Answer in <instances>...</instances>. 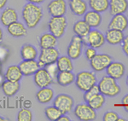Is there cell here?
<instances>
[{"mask_svg":"<svg viewBox=\"0 0 128 121\" xmlns=\"http://www.w3.org/2000/svg\"><path fill=\"white\" fill-rule=\"evenodd\" d=\"M44 16L43 9L38 4L26 3L22 11V17L28 28L32 29L40 23Z\"/></svg>","mask_w":128,"mask_h":121,"instance_id":"obj_1","label":"cell"},{"mask_svg":"<svg viewBox=\"0 0 128 121\" xmlns=\"http://www.w3.org/2000/svg\"><path fill=\"white\" fill-rule=\"evenodd\" d=\"M98 86L100 93L108 97H115L121 91L120 86L116 82V79L109 77L108 75L102 77L98 82Z\"/></svg>","mask_w":128,"mask_h":121,"instance_id":"obj_2","label":"cell"},{"mask_svg":"<svg viewBox=\"0 0 128 121\" xmlns=\"http://www.w3.org/2000/svg\"><path fill=\"white\" fill-rule=\"evenodd\" d=\"M98 79L94 72L90 71H81L76 75L75 85L80 91H86L96 85Z\"/></svg>","mask_w":128,"mask_h":121,"instance_id":"obj_3","label":"cell"},{"mask_svg":"<svg viewBox=\"0 0 128 121\" xmlns=\"http://www.w3.org/2000/svg\"><path fill=\"white\" fill-rule=\"evenodd\" d=\"M68 26L67 18L65 16H51L48 22L49 32L56 38H62L66 32Z\"/></svg>","mask_w":128,"mask_h":121,"instance_id":"obj_4","label":"cell"},{"mask_svg":"<svg viewBox=\"0 0 128 121\" xmlns=\"http://www.w3.org/2000/svg\"><path fill=\"white\" fill-rule=\"evenodd\" d=\"M84 45L90 46L94 49H100L106 43L105 35L96 28L92 29L86 37L82 38Z\"/></svg>","mask_w":128,"mask_h":121,"instance_id":"obj_5","label":"cell"},{"mask_svg":"<svg viewBox=\"0 0 128 121\" xmlns=\"http://www.w3.org/2000/svg\"><path fill=\"white\" fill-rule=\"evenodd\" d=\"M74 114L76 118L80 121H93L96 119V112L87 102L79 103L75 106Z\"/></svg>","mask_w":128,"mask_h":121,"instance_id":"obj_6","label":"cell"},{"mask_svg":"<svg viewBox=\"0 0 128 121\" xmlns=\"http://www.w3.org/2000/svg\"><path fill=\"white\" fill-rule=\"evenodd\" d=\"M53 105L56 107L62 114H67L74 109V100L68 94H59L53 99Z\"/></svg>","mask_w":128,"mask_h":121,"instance_id":"obj_7","label":"cell"},{"mask_svg":"<svg viewBox=\"0 0 128 121\" xmlns=\"http://www.w3.org/2000/svg\"><path fill=\"white\" fill-rule=\"evenodd\" d=\"M60 56L59 50L56 47L48 49H41V51L38 56V63L40 67H45V66L55 63Z\"/></svg>","mask_w":128,"mask_h":121,"instance_id":"obj_8","label":"cell"},{"mask_svg":"<svg viewBox=\"0 0 128 121\" xmlns=\"http://www.w3.org/2000/svg\"><path fill=\"white\" fill-rule=\"evenodd\" d=\"M113 59L108 54H96L90 61V66L94 72H102L106 70Z\"/></svg>","mask_w":128,"mask_h":121,"instance_id":"obj_9","label":"cell"},{"mask_svg":"<svg viewBox=\"0 0 128 121\" xmlns=\"http://www.w3.org/2000/svg\"><path fill=\"white\" fill-rule=\"evenodd\" d=\"M83 46L84 44L82 38H80V37L77 35L73 36L68 46V56L70 57L72 60H77L81 56L82 50H83Z\"/></svg>","mask_w":128,"mask_h":121,"instance_id":"obj_10","label":"cell"},{"mask_svg":"<svg viewBox=\"0 0 128 121\" xmlns=\"http://www.w3.org/2000/svg\"><path fill=\"white\" fill-rule=\"evenodd\" d=\"M34 81L37 87L44 88L50 85L54 79L49 74L45 67H40L34 74Z\"/></svg>","mask_w":128,"mask_h":121,"instance_id":"obj_11","label":"cell"},{"mask_svg":"<svg viewBox=\"0 0 128 121\" xmlns=\"http://www.w3.org/2000/svg\"><path fill=\"white\" fill-rule=\"evenodd\" d=\"M68 4L65 0H51L47 5L50 16H63L67 12Z\"/></svg>","mask_w":128,"mask_h":121,"instance_id":"obj_12","label":"cell"},{"mask_svg":"<svg viewBox=\"0 0 128 121\" xmlns=\"http://www.w3.org/2000/svg\"><path fill=\"white\" fill-rule=\"evenodd\" d=\"M108 29H116L125 32L128 28V17L125 14H119V15H113L108 25Z\"/></svg>","mask_w":128,"mask_h":121,"instance_id":"obj_13","label":"cell"},{"mask_svg":"<svg viewBox=\"0 0 128 121\" xmlns=\"http://www.w3.org/2000/svg\"><path fill=\"white\" fill-rule=\"evenodd\" d=\"M126 72V67L120 61H113L106 68L107 75L114 79H120L123 77Z\"/></svg>","mask_w":128,"mask_h":121,"instance_id":"obj_14","label":"cell"},{"mask_svg":"<svg viewBox=\"0 0 128 121\" xmlns=\"http://www.w3.org/2000/svg\"><path fill=\"white\" fill-rule=\"evenodd\" d=\"M18 20V13L14 8L7 7L3 9L0 14V22L4 26L7 27L10 24Z\"/></svg>","mask_w":128,"mask_h":121,"instance_id":"obj_15","label":"cell"},{"mask_svg":"<svg viewBox=\"0 0 128 121\" xmlns=\"http://www.w3.org/2000/svg\"><path fill=\"white\" fill-rule=\"evenodd\" d=\"M7 32L13 38H23L28 35V27L25 23L17 20L7 26Z\"/></svg>","mask_w":128,"mask_h":121,"instance_id":"obj_16","label":"cell"},{"mask_svg":"<svg viewBox=\"0 0 128 121\" xmlns=\"http://www.w3.org/2000/svg\"><path fill=\"white\" fill-rule=\"evenodd\" d=\"M18 66L23 76H26V77L34 75L40 68L36 60H22Z\"/></svg>","mask_w":128,"mask_h":121,"instance_id":"obj_17","label":"cell"},{"mask_svg":"<svg viewBox=\"0 0 128 121\" xmlns=\"http://www.w3.org/2000/svg\"><path fill=\"white\" fill-rule=\"evenodd\" d=\"M108 9L112 15L125 14L128 10V0H109Z\"/></svg>","mask_w":128,"mask_h":121,"instance_id":"obj_18","label":"cell"},{"mask_svg":"<svg viewBox=\"0 0 128 121\" xmlns=\"http://www.w3.org/2000/svg\"><path fill=\"white\" fill-rule=\"evenodd\" d=\"M105 39L106 42L111 45H118L122 43L125 38L124 32L116 29H108L105 32Z\"/></svg>","mask_w":128,"mask_h":121,"instance_id":"obj_19","label":"cell"},{"mask_svg":"<svg viewBox=\"0 0 128 121\" xmlns=\"http://www.w3.org/2000/svg\"><path fill=\"white\" fill-rule=\"evenodd\" d=\"M84 16V20L92 28H96L102 24V16L101 15V13L94 10L90 9L87 10L86 13L83 15Z\"/></svg>","mask_w":128,"mask_h":121,"instance_id":"obj_20","label":"cell"},{"mask_svg":"<svg viewBox=\"0 0 128 121\" xmlns=\"http://www.w3.org/2000/svg\"><path fill=\"white\" fill-rule=\"evenodd\" d=\"M69 9L74 15L83 16L88 10V4L84 0H69Z\"/></svg>","mask_w":128,"mask_h":121,"instance_id":"obj_21","label":"cell"},{"mask_svg":"<svg viewBox=\"0 0 128 121\" xmlns=\"http://www.w3.org/2000/svg\"><path fill=\"white\" fill-rule=\"evenodd\" d=\"M54 91L50 86L44 88H40L36 93V99L41 104H48L55 97Z\"/></svg>","mask_w":128,"mask_h":121,"instance_id":"obj_22","label":"cell"},{"mask_svg":"<svg viewBox=\"0 0 128 121\" xmlns=\"http://www.w3.org/2000/svg\"><path fill=\"white\" fill-rule=\"evenodd\" d=\"M3 93L4 94L5 96L8 97H12L18 93V91L20 89V82H16V81H10L5 79L4 82L3 83V85L1 86Z\"/></svg>","mask_w":128,"mask_h":121,"instance_id":"obj_23","label":"cell"},{"mask_svg":"<svg viewBox=\"0 0 128 121\" xmlns=\"http://www.w3.org/2000/svg\"><path fill=\"white\" fill-rule=\"evenodd\" d=\"M58 38L51 34L50 32H44L38 37V45L41 49H48L56 47Z\"/></svg>","mask_w":128,"mask_h":121,"instance_id":"obj_24","label":"cell"},{"mask_svg":"<svg viewBox=\"0 0 128 121\" xmlns=\"http://www.w3.org/2000/svg\"><path fill=\"white\" fill-rule=\"evenodd\" d=\"M56 81L60 86H68L75 81V75L72 71H62L59 72L56 77Z\"/></svg>","mask_w":128,"mask_h":121,"instance_id":"obj_25","label":"cell"},{"mask_svg":"<svg viewBox=\"0 0 128 121\" xmlns=\"http://www.w3.org/2000/svg\"><path fill=\"white\" fill-rule=\"evenodd\" d=\"M20 53L22 60H36L38 56L36 47L30 44H24L20 48Z\"/></svg>","mask_w":128,"mask_h":121,"instance_id":"obj_26","label":"cell"},{"mask_svg":"<svg viewBox=\"0 0 128 121\" xmlns=\"http://www.w3.org/2000/svg\"><path fill=\"white\" fill-rule=\"evenodd\" d=\"M4 78L7 80L20 82L23 78L22 71L18 65H11L6 69L4 73Z\"/></svg>","mask_w":128,"mask_h":121,"instance_id":"obj_27","label":"cell"},{"mask_svg":"<svg viewBox=\"0 0 128 121\" xmlns=\"http://www.w3.org/2000/svg\"><path fill=\"white\" fill-rule=\"evenodd\" d=\"M92 30V27L84 21V20H79L74 24L73 26V31L75 33V35L80 37V38H84Z\"/></svg>","mask_w":128,"mask_h":121,"instance_id":"obj_28","label":"cell"},{"mask_svg":"<svg viewBox=\"0 0 128 121\" xmlns=\"http://www.w3.org/2000/svg\"><path fill=\"white\" fill-rule=\"evenodd\" d=\"M89 7L94 11L104 13L109 8V0H89Z\"/></svg>","mask_w":128,"mask_h":121,"instance_id":"obj_29","label":"cell"},{"mask_svg":"<svg viewBox=\"0 0 128 121\" xmlns=\"http://www.w3.org/2000/svg\"><path fill=\"white\" fill-rule=\"evenodd\" d=\"M56 65H57V67H58L59 72L73 71V69H74L73 60L68 56H59L58 60L56 61Z\"/></svg>","mask_w":128,"mask_h":121,"instance_id":"obj_30","label":"cell"},{"mask_svg":"<svg viewBox=\"0 0 128 121\" xmlns=\"http://www.w3.org/2000/svg\"><path fill=\"white\" fill-rule=\"evenodd\" d=\"M106 99H105V96L101 93H98L94 96H92L90 100L87 102V103L92 107L93 109L96 110L102 108L104 106Z\"/></svg>","mask_w":128,"mask_h":121,"instance_id":"obj_31","label":"cell"},{"mask_svg":"<svg viewBox=\"0 0 128 121\" xmlns=\"http://www.w3.org/2000/svg\"><path fill=\"white\" fill-rule=\"evenodd\" d=\"M44 114L45 117L47 118V120L50 121H57L59 120V118L62 115V113L54 105L47 107L44 109Z\"/></svg>","mask_w":128,"mask_h":121,"instance_id":"obj_32","label":"cell"},{"mask_svg":"<svg viewBox=\"0 0 128 121\" xmlns=\"http://www.w3.org/2000/svg\"><path fill=\"white\" fill-rule=\"evenodd\" d=\"M16 120L18 121H32L34 120V114L30 108H20L18 111Z\"/></svg>","mask_w":128,"mask_h":121,"instance_id":"obj_33","label":"cell"},{"mask_svg":"<svg viewBox=\"0 0 128 121\" xmlns=\"http://www.w3.org/2000/svg\"><path fill=\"white\" fill-rule=\"evenodd\" d=\"M98 93H100V91H99L98 85H93L92 88H90V89H89L88 91H84V94L83 96V98H84V102H87L92 97V96H94L95 95H96V94H98Z\"/></svg>","mask_w":128,"mask_h":121,"instance_id":"obj_34","label":"cell"},{"mask_svg":"<svg viewBox=\"0 0 128 121\" xmlns=\"http://www.w3.org/2000/svg\"><path fill=\"white\" fill-rule=\"evenodd\" d=\"M45 69H46L47 72L49 73V74L52 77V79H56V75L58 74V73H59V69L56 65V62L50 63V64L46 65L45 66Z\"/></svg>","mask_w":128,"mask_h":121,"instance_id":"obj_35","label":"cell"},{"mask_svg":"<svg viewBox=\"0 0 128 121\" xmlns=\"http://www.w3.org/2000/svg\"><path fill=\"white\" fill-rule=\"evenodd\" d=\"M10 56V50L8 47L5 45H1L0 44V61L4 63L7 60Z\"/></svg>","mask_w":128,"mask_h":121,"instance_id":"obj_36","label":"cell"},{"mask_svg":"<svg viewBox=\"0 0 128 121\" xmlns=\"http://www.w3.org/2000/svg\"><path fill=\"white\" fill-rule=\"evenodd\" d=\"M119 115L117 113L114 111H108L105 113L104 117H102V120L104 121H118Z\"/></svg>","mask_w":128,"mask_h":121,"instance_id":"obj_37","label":"cell"},{"mask_svg":"<svg viewBox=\"0 0 128 121\" xmlns=\"http://www.w3.org/2000/svg\"><path fill=\"white\" fill-rule=\"evenodd\" d=\"M98 54L96 52V49H94L90 46H87V48L84 50V56H86V60L90 61L93 57Z\"/></svg>","mask_w":128,"mask_h":121,"instance_id":"obj_38","label":"cell"},{"mask_svg":"<svg viewBox=\"0 0 128 121\" xmlns=\"http://www.w3.org/2000/svg\"><path fill=\"white\" fill-rule=\"evenodd\" d=\"M121 44H122V51L123 53L125 54V56L128 57V35L127 36H125V38H124V39L122 41V43H121Z\"/></svg>","mask_w":128,"mask_h":121,"instance_id":"obj_39","label":"cell"},{"mask_svg":"<svg viewBox=\"0 0 128 121\" xmlns=\"http://www.w3.org/2000/svg\"><path fill=\"white\" fill-rule=\"evenodd\" d=\"M121 104H122L124 109L128 113V93L124 96L123 98L121 99Z\"/></svg>","mask_w":128,"mask_h":121,"instance_id":"obj_40","label":"cell"},{"mask_svg":"<svg viewBox=\"0 0 128 121\" xmlns=\"http://www.w3.org/2000/svg\"><path fill=\"white\" fill-rule=\"evenodd\" d=\"M22 103H23V107L26 108H30L32 107V102L30 100H24V102Z\"/></svg>","mask_w":128,"mask_h":121,"instance_id":"obj_41","label":"cell"},{"mask_svg":"<svg viewBox=\"0 0 128 121\" xmlns=\"http://www.w3.org/2000/svg\"><path fill=\"white\" fill-rule=\"evenodd\" d=\"M8 3V0H0V10H3Z\"/></svg>","mask_w":128,"mask_h":121,"instance_id":"obj_42","label":"cell"},{"mask_svg":"<svg viewBox=\"0 0 128 121\" xmlns=\"http://www.w3.org/2000/svg\"><path fill=\"white\" fill-rule=\"evenodd\" d=\"M45 0H26L28 3H35V4H41L42 3H44Z\"/></svg>","mask_w":128,"mask_h":121,"instance_id":"obj_43","label":"cell"},{"mask_svg":"<svg viewBox=\"0 0 128 121\" xmlns=\"http://www.w3.org/2000/svg\"><path fill=\"white\" fill-rule=\"evenodd\" d=\"M59 121H70V118L68 116H67V114H62L61 117L59 118Z\"/></svg>","mask_w":128,"mask_h":121,"instance_id":"obj_44","label":"cell"},{"mask_svg":"<svg viewBox=\"0 0 128 121\" xmlns=\"http://www.w3.org/2000/svg\"><path fill=\"white\" fill-rule=\"evenodd\" d=\"M5 80V78H4V75L2 74V73H0V87L3 85V83L4 82Z\"/></svg>","mask_w":128,"mask_h":121,"instance_id":"obj_45","label":"cell"},{"mask_svg":"<svg viewBox=\"0 0 128 121\" xmlns=\"http://www.w3.org/2000/svg\"><path fill=\"white\" fill-rule=\"evenodd\" d=\"M3 38H4V32H3V30H2V28L0 27V43L2 42Z\"/></svg>","mask_w":128,"mask_h":121,"instance_id":"obj_46","label":"cell"},{"mask_svg":"<svg viewBox=\"0 0 128 121\" xmlns=\"http://www.w3.org/2000/svg\"><path fill=\"white\" fill-rule=\"evenodd\" d=\"M2 68H3V63L0 61V73H2Z\"/></svg>","mask_w":128,"mask_h":121,"instance_id":"obj_47","label":"cell"},{"mask_svg":"<svg viewBox=\"0 0 128 121\" xmlns=\"http://www.w3.org/2000/svg\"><path fill=\"white\" fill-rule=\"evenodd\" d=\"M6 120L4 118V117H2L1 115H0V121H5Z\"/></svg>","mask_w":128,"mask_h":121,"instance_id":"obj_48","label":"cell"},{"mask_svg":"<svg viewBox=\"0 0 128 121\" xmlns=\"http://www.w3.org/2000/svg\"><path fill=\"white\" fill-rule=\"evenodd\" d=\"M126 85L128 86V74L126 76Z\"/></svg>","mask_w":128,"mask_h":121,"instance_id":"obj_49","label":"cell"},{"mask_svg":"<svg viewBox=\"0 0 128 121\" xmlns=\"http://www.w3.org/2000/svg\"><path fill=\"white\" fill-rule=\"evenodd\" d=\"M68 1H69V0H68Z\"/></svg>","mask_w":128,"mask_h":121,"instance_id":"obj_50","label":"cell"},{"mask_svg":"<svg viewBox=\"0 0 128 121\" xmlns=\"http://www.w3.org/2000/svg\"><path fill=\"white\" fill-rule=\"evenodd\" d=\"M127 17H128V16H127Z\"/></svg>","mask_w":128,"mask_h":121,"instance_id":"obj_51","label":"cell"}]
</instances>
